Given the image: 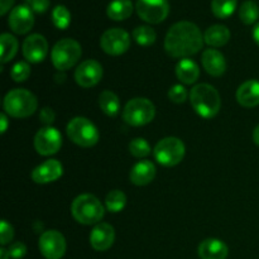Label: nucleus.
<instances>
[{"label":"nucleus","instance_id":"412c9836","mask_svg":"<svg viewBox=\"0 0 259 259\" xmlns=\"http://www.w3.org/2000/svg\"><path fill=\"white\" fill-rule=\"evenodd\" d=\"M156 177V166L151 161H141L132 168L129 179L136 186H146Z\"/></svg>","mask_w":259,"mask_h":259},{"label":"nucleus","instance_id":"2f4dec72","mask_svg":"<svg viewBox=\"0 0 259 259\" xmlns=\"http://www.w3.org/2000/svg\"><path fill=\"white\" fill-rule=\"evenodd\" d=\"M129 152L136 158H146L152 153V149L146 139L136 138L129 143Z\"/></svg>","mask_w":259,"mask_h":259},{"label":"nucleus","instance_id":"a19ab883","mask_svg":"<svg viewBox=\"0 0 259 259\" xmlns=\"http://www.w3.org/2000/svg\"><path fill=\"white\" fill-rule=\"evenodd\" d=\"M253 39H254V42L259 46V23L255 24L254 29H253Z\"/></svg>","mask_w":259,"mask_h":259},{"label":"nucleus","instance_id":"4c0bfd02","mask_svg":"<svg viewBox=\"0 0 259 259\" xmlns=\"http://www.w3.org/2000/svg\"><path fill=\"white\" fill-rule=\"evenodd\" d=\"M56 114L51 108H43L39 113L40 123L45 124L46 126H51V124L55 121Z\"/></svg>","mask_w":259,"mask_h":259},{"label":"nucleus","instance_id":"423d86ee","mask_svg":"<svg viewBox=\"0 0 259 259\" xmlns=\"http://www.w3.org/2000/svg\"><path fill=\"white\" fill-rule=\"evenodd\" d=\"M67 136L71 141L82 148H90L99 142L100 134L95 124L88 118L76 116L67 124Z\"/></svg>","mask_w":259,"mask_h":259},{"label":"nucleus","instance_id":"b1692460","mask_svg":"<svg viewBox=\"0 0 259 259\" xmlns=\"http://www.w3.org/2000/svg\"><path fill=\"white\" fill-rule=\"evenodd\" d=\"M133 13V4L132 0H113L108 5L106 14L110 19L120 22L128 19Z\"/></svg>","mask_w":259,"mask_h":259},{"label":"nucleus","instance_id":"a878e982","mask_svg":"<svg viewBox=\"0 0 259 259\" xmlns=\"http://www.w3.org/2000/svg\"><path fill=\"white\" fill-rule=\"evenodd\" d=\"M0 46H2V63L9 62L15 57L18 52V40L10 33H3L0 37Z\"/></svg>","mask_w":259,"mask_h":259},{"label":"nucleus","instance_id":"ea45409f","mask_svg":"<svg viewBox=\"0 0 259 259\" xmlns=\"http://www.w3.org/2000/svg\"><path fill=\"white\" fill-rule=\"evenodd\" d=\"M0 119H2V133L4 134L5 132H7V128H8V116H7V114H4L3 113L2 115H0Z\"/></svg>","mask_w":259,"mask_h":259},{"label":"nucleus","instance_id":"f8f14e48","mask_svg":"<svg viewBox=\"0 0 259 259\" xmlns=\"http://www.w3.org/2000/svg\"><path fill=\"white\" fill-rule=\"evenodd\" d=\"M62 136L53 126L39 129L34 137V148L40 156H52L61 149Z\"/></svg>","mask_w":259,"mask_h":259},{"label":"nucleus","instance_id":"7c9ffc66","mask_svg":"<svg viewBox=\"0 0 259 259\" xmlns=\"http://www.w3.org/2000/svg\"><path fill=\"white\" fill-rule=\"evenodd\" d=\"M52 22L58 29H66L71 23V13L65 5H57L52 10Z\"/></svg>","mask_w":259,"mask_h":259},{"label":"nucleus","instance_id":"c85d7f7f","mask_svg":"<svg viewBox=\"0 0 259 259\" xmlns=\"http://www.w3.org/2000/svg\"><path fill=\"white\" fill-rule=\"evenodd\" d=\"M133 38L139 46H143V47H148V46L153 45L157 39L156 30L152 27L148 25H141V27H137L133 30Z\"/></svg>","mask_w":259,"mask_h":259},{"label":"nucleus","instance_id":"2eb2a0df","mask_svg":"<svg viewBox=\"0 0 259 259\" xmlns=\"http://www.w3.org/2000/svg\"><path fill=\"white\" fill-rule=\"evenodd\" d=\"M23 56L30 63H39L47 57L48 43L42 34H30L23 42Z\"/></svg>","mask_w":259,"mask_h":259},{"label":"nucleus","instance_id":"dca6fc26","mask_svg":"<svg viewBox=\"0 0 259 259\" xmlns=\"http://www.w3.org/2000/svg\"><path fill=\"white\" fill-rule=\"evenodd\" d=\"M62 174L63 166L61 164V162L57 159H48V161L43 162L39 166L35 167L32 171L30 177L35 184L45 185L57 181L62 176Z\"/></svg>","mask_w":259,"mask_h":259},{"label":"nucleus","instance_id":"4468645a","mask_svg":"<svg viewBox=\"0 0 259 259\" xmlns=\"http://www.w3.org/2000/svg\"><path fill=\"white\" fill-rule=\"evenodd\" d=\"M8 25L17 34H27L34 25L33 10L28 5H18L10 12Z\"/></svg>","mask_w":259,"mask_h":259},{"label":"nucleus","instance_id":"cd10ccee","mask_svg":"<svg viewBox=\"0 0 259 259\" xmlns=\"http://www.w3.org/2000/svg\"><path fill=\"white\" fill-rule=\"evenodd\" d=\"M239 18L244 24H254L259 18V7L254 0H247L239 8Z\"/></svg>","mask_w":259,"mask_h":259},{"label":"nucleus","instance_id":"c756f323","mask_svg":"<svg viewBox=\"0 0 259 259\" xmlns=\"http://www.w3.org/2000/svg\"><path fill=\"white\" fill-rule=\"evenodd\" d=\"M105 205L108 211L120 212L126 205V196L120 190H113L105 197Z\"/></svg>","mask_w":259,"mask_h":259},{"label":"nucleus","instance_id":"aec40b11","mask_svg":"<svg viewBox=\"0 0 259 259\" xmlns=\"http://www.w3.org/2000/svg\"><path fill=\"white\" fill-rule=\"evenodd\" d=\"M237 100L244 108H254L259 105V81L248 80L237 90Z\"/></svg>","mask_w":259,"mask_h":259},{"label":"nucleus","instance_id":"f3484780","mask_svg":"<svg viewBox=\"0 0 259 259\" xmlns=\"http://www.w3.org/2000/svg\"><path fill=\"white\" fill-rule=\"evenodd\" d=\"M115 240V230L108 223H99L94 227L90 234V244L98 252H105Z\"/></svg>","mask_w":259,"mask_h":259},{"label":"nucleus","instance_id":"37998d69","mask_svg":"<svg viewBox=\"0 0 259 259\" xmlns=\"http://www.w3.org/2000/svg\"><path fill=\"white\" fill-rule=\"evenodd\" d=\"M9 258H10L9 252H8L5 248H2V249H0V259H9Z\"/></svg>","mask_w":259,"mask_h":259},{"label":"nucleus","instance_id":"5701e85b","mask_svg":"<svg viewBox=\"0 0 259 259\" xmlns=\"http://www.w3.org/2000/svg\"><path fill=\"white\" fill-rule=\"evenodd\" d=\"M230 39V30L223 24H214L204 33V40L211 47H223Z\"/></svg>","mask_w":259,"mask_h":259},{"label":"nucleus","instance_id":"f257e3e1","mask_svg":"<svg viewBox=\"0 0 259 259\" xmlns=\"http://www.w3.org/2000/svg\"><path fill=\"white\" fill-rule=\"evenodd\" d=\"M204 37L196 24L187 20L172 25L164 38V50L171 57L189 58L202 50Z\"/></svg>","mask_w":259,"mask_h":259},{"label":"nucleus","instance_id":"1a4fd4ad","mask_svg":"<svg viewBox=\"0 0 259 259\" xmlns=\"http://www.w3.org/2000/svg\"><path fill=\"white\" fill-rule=\"evenodd\" d=\"M101 50L110 56H120L131 47V35L121 28H111L100 38Z\"/></svg>","mask_w":259,"mask_h":259},{"label":"nucleus","instance_id":"9d476101","mask_svg":"<svg viewBox=\"0 0 259 259\" xmlns=\"http://www.w3.org/2000/svg\"><path fill=\"white\" fill-rule=\"evenodd\" d=\"M136 10L142 20L149 24H158L168 17L169 4L167 0H138Z\"/></svg>","mask_w":259,"mask_h":259},{"label":"nucleus","instance_id":"39448f33","mask_svg":"<svg viewBox=\"0 0 259 259\" xmlns=\"http://www.w3.org/2000/svg\"><path fill=\"white\" fill-rule=\"evenodd\" d=\"M81 55H82V48L77 40L72 38H63L53 46L51 58L53 66L60 72H65L78 62Z\"/></svg>","mask_w":259,"mask_h":259},{"label":"nucleus","instance_id":"f704fd0d","mask_svg":"<svg viewBox=\"0 0 259 259\" xmlns=\"http://www.w3.org/2000/svg\"><path fill=\"white\" fill-rule=\"evenodd\" d=\"M13 238H14L13 227L7 220H2V225H0V243H2V245L9 244Z\"/></svg>","mask_w":259,"mask_h":259},{"label":"nucleus","instance_id":"a211bd4d","mask_svg":"<svg viewBox=\"0 0 259 259\" xmlns=\"http://www.w3.org/2000/svg\"><path fill=\"white\" fill-rule=\"evenodd\" d=\"M201 62L205 71L214 77L224 75L227 71V61H225L224 55L214 48H209L202 52Z\"/></svg>","mask_w":259,"mask_h":259},{"label":"nucleus","instance_id":"f03ea898","mask_svg":"<svg viewBox=\"0 0 259 259\" xmlns=\"http://www.w3.org/2000/svg\"><path fill=\"white\" fill-rule=\"evenodd\" d=\"M190 103L194 110L205 119L218 115L222 108V99L214 86L209 83H199L190 91Z\"/></svg>","mask_w":259,"mask_h":259},{"label":"nucleus","instance_id":"20e7f679","mask_svg":"<svg viewBox=\"0 0 259 259\" xmlns=\"http://www.w3.org/2000/svg\"><path fill=\"white\" fill-rule=\"evenodd\" d=\"M4 111L13 118H28L38 108V100L25 89H14L5 95L3 101Z\"/></svg>","mask_w":259,"mask_h":259},{"label":"nucleus","instance_id":"ddd939ff","mask_svg":"<svg viewBox=\"0 0 259 259\" xmlns=\"http://www.w3.org/2000/svg\"><path fill=\"white\" fill-rule=\"evenodd\" d=\"M103 78V66L95 60H86L77 66L75 71V81L81 88H93Z\"/></svg>","mask_w":259,"mask_h":259},{"label":"nucleus","instance_id":"7ed1b4c3","mask_svg":"<svg viewBox=\"0 0 259 259\" xmlns=\"http://www.w3.org/2000/svg\"><path fill=\"white\" fill-rule=\"evenodd\" d=\"M71 214L80 224L96 225L104 218L105 209L98 197L91 194H82L72 201Z\"/></svg>","mask_w":259,"mask_h":259},{"label":"nucleus","instance_id":"79ce46f5","mask_svg":"<svg viewBox=\"0 0 259 259\" xmlns=\"http://www.w3.org/2000/svg\"><path fill=\"white\" fill-rule=\"evenodd\" d=\"M253 142H254L257 146H259V124L255 126L254 131H253Z\"/></svg>","mask_w":259,"mask_h":259},{"label":"nucleus","instance_id":"9b49d317","mask_svg":"<svg viewBox=\"0 0 259 259\" xmlns=\"http://www.w3.org/2000/svg\"><path fill=\"white\" fill-rule=\"evenodd\" d=\"M40 253L46 259H61L66 253V239L57 230L43 232L38 242Z\"/></svg>","mask_w":259,"mask_h":259},{"label":"nucleus","instance_id":"473e14b6","mask_svg":"<svg viewBox=\"0 0 259 259\" xmlns=\"http://www.w3.org/2000/svg\"><path fill=\"white\" fill-rule=\"evenodd\" d=\"M29 75L30 67L25 61L17 62L12 67V71H10V76H12V78L15 82H23V81H25L29 77Z\"/></svg>","mask_w":259,"mask_h":259},{"label":"nucleus","instance_id":"58836bf2","mask_svg":"<svg viewBox=\"0 0 259 259\" xmlns=\"http://www.w3.org/2000/svg\"><path fill=\"white\" fill-rule=\"evenodd\" d=\"M14 4V0H0V15H5Z\"/></svg>","mask_w":259,"mask_h":259},{"label":"nucleus","instance_id":"72a5a7b5","mask_svg":"<svg viewBox=\"0 0 259 259\" xmlns=\"http://www.w3.org/2000/svg\"><path fill=\"white\" fill-rule=\"evenodd\" d=\"M168 98L172 103L182 104L187 99V90L182 85H175L169 89Z\"/></svg>","mask_w":259,"mask_h":259},{"label":"nucleus","instance_id":"bb28decb","mask_svg":"<svg viewBox=\"0 0 259 259\" xmlns=\"http://www.w3.org/2000/svg\"><path fill=\"white\" fill-rule=\"evenodd\" d=\"M238 0H212L211 12L219 19H227L237 9Z\"/></svg>","mask_w":259,"mask_h":259},{"label":"nucleus","instance_id":"4be33fe9","mask_svg":"<svg viewBox=\"0 0 259 259\" xmlns=\"http://www.w3.org/2000/svg\"><path fill=\"white\" fill-rule=\"evenodd\" d=\"M176 76L185 85H192L199 80L200 68L191 58H182L176 65Z\"/></svg>","mask_w":259,"mask_h":259},{"label":"nucleus","instance_id":"c9c22d12","mask_svg":"<svg viewBox=\"0 0 259 259\" xmlns=\"http://www.w3.org/2000/svg\"><path fill=\"white\" fill-rule=\"evenodd\" d=\"M25 5L33 10V13H38V14H43L50 8L51 2L50 0H24Z\"/></svg>","mask_w":259,"mask_h":259},{"label":"nucleus","instance_id":"e433bc0d","mask_svg":"<svg viewBox=\"0 0 259 259\" xmlns=\"http://www.w3.org/2000/svg\"><path fill=\"white\" fill-rule=\"evenodd\" d=\"M9 254L13 259H22L24 258V255L27 254V247H25L24 243L17 242L13 243L9 248Z\"/></svg>","mask_w":259,"mask_h":259},{"label":"nucleus","instance_id":"393cba45","mask_svg":"<svg viewBox=\"0 0 259 259\" xmlns=\"http://www.w3.org/2000/svg\"><path fill=\"white\" fill-rule=\"evenodd\" d=\"M99 105L103 110L104 114L108 116H116L120 111V101H119L118 95L110 90H105L99 96Z\"/></svg>","mask_w":259,"mask_h":259},{"label":"nucleus","instance_id":"0eeeda50","mask_svg":"<svg viewBox=\"0 0 259 259\" xmlns=\"http://www.w3.org/2000/svg\"><path fill=\"white\" fill-rule=\"evenodd\" d=\"M156 115V106L146 98H134L126 103L123 119L132 126H143L151 123Z\"/></svg>","mask_w":259,"mask_h":259},{"label":"nucleus","instance_id":"6e6552de","mask_svg":"<svg viewBox=\"0 0 259 259\" xmlns=\"http://www.w3.org/2000/svg\"><path fill=\"white\" fill-rule=\"evenodd\" d=\"M185 144L176 137H167L161 139L154 146L153 154L156 161L164 167H174L181 163L185 157Z\"/></svg>","mask_w":259,"mask_h":259},{"label":"nucleus","instance_id":"6ab92c4d","mask_svg":"<svg viewBox=\"0 0 259 259\" xmlns=\"http://www.w3.org/2000/svg\"><path fill=\"white\" fill-rule=\"evenodd\" d=\"M197 252L201 259H227L229 249L223 240L209 238L200 243Z\"/></svg>","mask_w":259,"mask_h":259}]
</instances>
